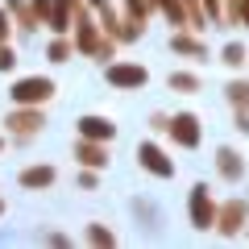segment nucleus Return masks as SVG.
Instances as JSON below:
<instances>
[{
	"mask_svg": "<svg viewBox=\"0 0 249 249\" xmlns=\"http://www.w3.org/2000/svg\"><path fill=\"white\" fill-rule=\"evenodd\" d=\"M88 241H91V245H116V232L104 229V224H91V229H88Z\"/></svg>",
	"mask_w": 249,
	"mask_h": 249,
	"instance_id": "obj_21",
	"label": "nucleus"
},
{
	"mask_svg": "<svg viewBox=\"0 0 249 249\" xmlns=\"http://www.w3.org/2000/svg\"><path fill=\"white\" fill-rule=\"evenodd\" d=\"M9 42V9H0V46Z\"/></svg>",
	"mask_w": 249,
	"mask_h": 249,
	"instance_id": "obj_25",
	"label": "nucleus"
},
{
	"mask_svg": "<svg viewBox=\"0 0 249 249\" xmlns=\"http://www.w3.org/2000/svg\"><path fill=\"white\" fill-rule=\"evenodd\" d=\"M91 4H96V9H104V4H108V0H91Z\"/></svg>",
	"mask_w": 249,
	"mask_h": 249,
	"instance_id": "obj_26",
	"label": "nucleus"
},
{
	"mask_svg": "<svg viewBox=\"0 0 249 249\" xmlns=\"http://www.w3.org/2000/svg\"><path fill=\"white\" fill-rule=\"evenodd\" d=\"M224 17H229L232 25H241V21L249 25V0H229V13H224Z\"/></svg>",
	"mask_w": 249,
	"mask_h": 249,
	"instance_id": "obj_20",
	"label": "nucleus"
},
{
	"mask_svg": "<svg viewBox=\"0 0 249 249\" xmlns=\"http://www.w3.org/2000/svg\"><path fill=\"white\" fill-rule=\"evenodd\" d=\"M150 9H154V0H124V17L133 21L137 29H145V21H150Z\"/></svg>",
	"mask_w": 249,
	"mask_h": 249,
	"instance_id": "obj_14",
	"label": "nucleus"
},
{
	"mask_svg": "<svg viewBox=\"0 0 249 249\" xmlns=\"http://www.w3.org/2000/svg\"><path fill=\"white\" fill-rule=\"evenodd\" d=\"M191 224H196L199 232H208V229H216V212H220V208L212 204V196H208V187L204 183H196L191 187Z\"/></svg>",
	"mask_w": 249,
	"mask_h": 249,
	"instance_id": "obj_2",
	"label": "nucleus"
},
{
	"mask_svg": "<svg viewBox=\"0 0 249 249\" xmlns=\"http://www.w3.org/2000/svg\"><path fill=\"white\" fill-rule=\"evenodd\" d=\"M13 67H17V54H13V46L4 42L0 46V71H13Z\"/></svg>",
	"mask_w": 249,
	"mask_h": 249,
	"instance_id": "obj_24",
	"label": "nucleus"
},
{
	"mask_svg": "<svg viewBox=\"0 0 249 249\" xmlns=\"http://www.w3.org/2000/svg\"><path fill=\"white\" fill-rule=\"evenodd\" d=\"M224 96L232 100V108H237V112H249V79H232L229 88H224Z\"/></svg>",
	"mask_w": 249,
	"mask_h": 249,
	"instance_id": "obj_15",
	"label": "nucleus"
},
{
	"mask_svg": "<svg viewBox=\"0 0 249 249\" xmlns=\"http://www.w3.org/2000/svg\"><path fill=\"white\" fill-rule=\"evenodd\" d=\"M216 170H220V178L237 183V178L245 175V158H241L237 150H216Z\"/></svg>",
	"mask_w": 249,
	"mask_h": 249,
	"instance_id": "obj_12",
	"label": "nucleus"
},
{
	"mask_svg": "<svg viewBox=\"0 0 249 249\" xmlns=\"http://www.w3.org/2000/svg\"><path fill=\"white\" fill-rule=\"evenodd\" d=\"M104 25L88 17V9H75V50L88 58H112V37L100 34Z\"/></svg>",
	"mask_w": 249,
	"mask_h": 249,
	"instance_id": "obj_1",
	"label": "nucleus"
},
{
	"mask_svg": "<svg viewBox=\"0 0 249 249\" xmlns=\"http://www.w3.org/2000/svg\"><path fill=\"white\" fill-rule=\"evenodd\" d=\"M137 162H142L150 175H158V178H170V175H175V162H170L154 142H142V145H137Z\"/></svg>",
	"mask_w": 249,
	"mask_h": 249,
	"instance_id": "obj_8",
	"label": "nucleus"
},
{
	"mask_svg": "<svg viewBox=\"0 0 249 249\" xmlns=\"http://www.w3.org/2000/svg\"><path fill=\"white\" fill-rule=\"evenodd\" d=\"M79 137H91V142H112V137H116V124L104 121V116H83V121H79Z\"/></svg>",
	"mask_w": 249,
	"mask_h": 249,
	"instance_id": "obj_10",
	"label": "nucleus"
},
{
	"mask_svg": "<svg viewBox=\"0 0 249 249\" xmlns=\"http://www.w3.org/2000/svg\"><path fill=\"white\" fill-rule=\"evenodd\" d=\"M34 13L42 25H50V13H54V0H34Z\"/></svg>",
	"mask_w": 249,
	"mask_h": 249,
	"instance_id": "obj_23",
	"label": "nucleus"
},
{
	"mask_svg": "<svg viewBox=\"0 0 249 249\" xmlns=\"http://www.w3.org/2000/svg\"><path fill=\"white\" fill-rule=\"evenodd\" d=\"M170 91H199V79L187 75V71H175L170 75Z\"/></svg>",
	"mask_w": 249,
	"mask_h": 249,
	"instance_id": "obj_19",
	"label": "nucleus"
},
{
	"mask_svg": "<svg viewBox=\"0 0 249 249\" xmlns=\"http://www.w3.org/2000/svg\"><path fill=\"white\" fill-rule=\"evenodd\" d=\"M145 79H150V71L137 67V62H112L108 67V83L112 88H145Z\"/></svg>",
	"mask_w": 249,
	"mask_h": 249,
	"instance_id": "obj_7",
	"label": "nucleus"
},
{
	"mask_svg": "<svg viewBox=\"0 0 249 249\" xmlns=\"http://www.w3.org/2000/svg\"><path fill=\"white\" fill-rule=\"evenodd\" d=\"M71 54H75V42H67L62 34H58V37L50 42V62H67Z\"/></svg>",
	"mask_w": 249,
	"mask_h": 249,
	"instance_id": "obj_18",
	"label": "nucleus"
},
{
	"mask_svg": "<svg viewBox=\"0 0 249 249\" xmlns=\"http://www.w3.org/2000/svg\"><path fill=\"white\" fill-rule=\"evenodd\" d=\"M4 124H9V133L13 137H34V133H42V108H37V104H21L17 108V112H9V121H4Z\"/></svg>",
	"mask_w": 249,
	"mask_h": 249,
	"instance_id": "obj_4",
	"label": "nucleus"
},
{
	"mask_svg": "<svg viewBox=\"0 0 249 249\" xmlns=\"http://www.w3.org/2000/svg\"><path fill=\"white\" fill-rule=\"evenodd\" d=\"M220 62H229V67H241V62H245V50H241L237 42H232V46H224V58H220Z\"/></svg>",
	"mask_w": 249,
	"mask_h": 249,
	"instance_id": "obj_22",
	"label": "nucleus"
},
{
	"mask_svg": "<svg viewBox=\"0 0 249 249\" xmlns=\"http://www.w3.org/2000/svg\"><path fill=\"white\" fill-rule=\"evenodd\" d=\"M75 158H79L88 170L108 166V142H91V137H79V145H75Z\"/></svg>",
	"mask_w": 249,
	"mask_h": 249,
	"instance_id": "obj_9",
	"label": "nucleus"
},
{
	"mask_svg": "<svg viewBox=\"0 0 249 249\" xmlns=\"http://www.w3.org/2000/svg\"><path fill=\"white\" fill-rule=\"evenodd\" d=\"M9 9H13V17H17V25H21V29H37V25H42V21H37V13H34V4L9 0Z\"/></svg>",
	"mask_w": 249,
	"mask_h": 249,
	"instance_id": "obj_17",
	"label": "nucleus"
},
{
	"mask_svg": "<svg viewBox=\"0 0 249 249\" xmlns=\"http://www.w3.org/2000/svg\"><path fill=\"white\" fill-rule=\"evenodd\" d=\"M170 46H175L178 54H191V58H199V54H208V50H204V42H196V37L187 34V29H178V34L170 37Z\"/></svg>",
	"mask_w": 249,
	"mask_h": 249,
	"instance_id": "obj_16",
	"label": "nucleus"
},
{
	"mask_svg": "<svg viewBox=\"0 0 249 249\" xmlns=\"http://www.w3.org/2000/svg\"><path fill=\"white\" fill-rule=\"evenodd\" d=\"M245 220H249L245 199H229V204H220V212H216V229H220V237H237V232L245 229Z\"/></svg>",
	"mask_w": 249,
	"mask_h": 249,
	"instance_id": "obj_5",
	"label": "nucleus"
},
{
	"mask_svg": "<svg viewBox=\"0 0 249 249\" xmlns=\"http://www.w3.org/2000/svg\"><path fill=\"white\" fill-rule=\"evenodd\" d=\"M166 133L175 137L178 145L196 150V145H199V121H196L191 112H178V116H170V121H166Z\"/></svg>",
	"mask_w": 249,
	"mask_h": 249,
	"instance_id": "obj_6",
	"label": "nucleus"
},
{
	"mask_svg": "<svg viewBox=\"0 0 249 249\" xmlns=\"http://www.w3.org/2000/svg\"><path fill=\"white\" fill-rule=\"evenodd\" d=\"M54 183V166H29L21 170V187H29V191H42V187Z\"/></svg>",
	"mask_w": 249,
	"mask_h": 249,
	"instance_id": "obj_13",
	"label": "nucleus"
},
{
	"mask_svg": "<svg viewBox=\"0 0 249 249\" xmlns=\"http://www.w3.org/2000/svg\"><path fill=\"white\" fill-rule=\"evenodd\" d=\"M9 96H13V104H37V108H42L46 100L54 96V83L42 79V75H34V79H17Z\"/></svg>",
	"mask_w": 249,
	"mask_h": 249,
	"instance_id": "obj_3",
	"label": "nucleus"
},
{
	"mask_svg": "<svg viewBox=\"0 0 249 249\" xmlns=\"http://www.w3.org/2000/svg\"><path fill=\"white\" fill-rule=\"evenodd\" d=\"M0 212H4V199H0Z\"/></svg>",
	"mask_w": 249,
	"mask_h": 249,
	"instance_id": "obj_27",
	"label": "nucleus"
},
{
	"mask_svg": "<svg viewBox=\"0 0 249 249\" xmlns=\"http://www.w3.org/2000/svg\"><path fill=\"white\" fill-rule=\"evenodd\" d=\"M0 150H4V142H0Z\"/></svg>",
	"mask_w": 249,
	"mask_h": 249,
	"instance_id": "obj_28",
	"label": "nucleus"
},
{
	"mask_svg": "<svg viewBox=\"0 0 249 249\" xmlns=\"http://www.w3.org/2000/svg\"><path fill=\"white\" fill-rule=\"evenodd\" d=\"M75 9H83V0H54V13H50V29L54 34H67V29H71Z\"/></svg>",
	"mask_w": 249,
	"mask_h": 249,
	"instance_id": "obj_11",
	"label": "nucleus"
}]
</instances>
